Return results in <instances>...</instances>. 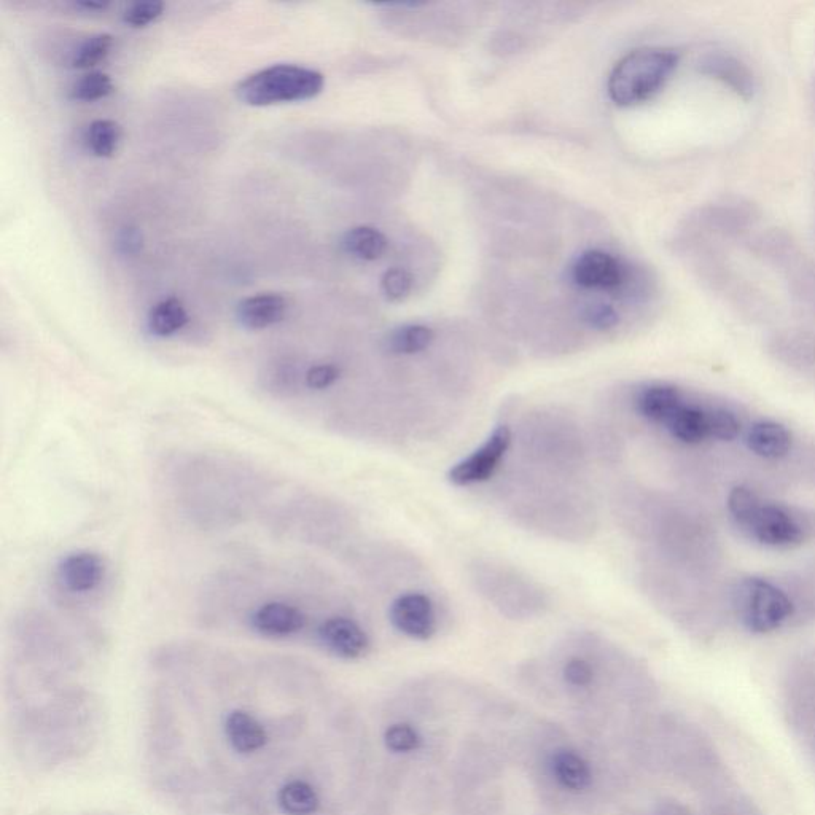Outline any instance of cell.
<instances>
[{"label": "cell", "mask_w": 815, "mask_h": 815, "mask_svg": "<svg viewBox=\"0 0 815 815\" xmlns=\"http://www.w3.org/2000/svg\"><path fill=\"white\" fill-rule=\"evenodd\" d=\"M115 86L112 78L104 72H90L78 78L72 85L71 99L78 102H94L106 99L114 93Z\"/></svg>", "instance_id": "24"}, {"label": "cell", "mask_w": 815, "mask_h": 815, "mask_svg": "<svg viewBox=\"0 0 815 815\" xmlns=\"http://www.w3.org/2000/svg\"><path fill=\"white\" fill-rule=\"evenodd\" d=\"M411 290H413V276L402 268H392L381 277V292L386 300L398 303L410 297Z\"/></svg>", "instance_id": "28"}, {"label": "cell", "mask_w": 815, "mask_h": 815, "mask_svg": "<svg viewBox=\"0 0 815 815\" xmlns=\"http://www.w3.org/2000/svg\"><path fill=\"white\" fill-rule=\"evenodd\" d=\"M5 706L16 760L36 773L82 760L104 730L98 696L64 672L13 666L5 683Z\"/></svg>", "instance_id": "2"}, {"label": "cell", "mask_w": 815, "mask_h": 815, "mask_svg": "<svg viewBox=\"0 0 815 815\" xmlns=\"http://www.w3.org/2000/svg\"><path fill=\"white\" fill-rule=\"evenodd\" d=\"M760 507L761 502L758 497L750 489L742 488V486L734 488L730 492V496H728V510H730L731 516L736 519V523L745 527V531L752 523L753 518L757 516Z\"/></svg>", "instance_id": "26"}, {"label": "cell", "mask_w": 815, "mask_h": 815, "mask_svg": "<svg viewBox=\"0 0 815 815\" xmlns=\"http://www.w3.org/2000/svg\"><path fill=\"white\" fill-rule=\"evenodd\" d=\"M164 13V4L160 0H145L129 5L123 13V21L131 28H147L149 24L155 23Z\"/></svg>", "instance_id": "30"}, {"label": "cell", "mask_w": 815, "mask_h": 815, "mask_svg": "<svg viewBox=\"0 0 815 815\" xmlns=\"http://www.w3.org/2000/svg\"><path fill=\"white\" fill-rule=\"evenodd\" d=\"M553 774L570 792H583L593 782L588 761L574 750H561L553 757Z\"/></svg>", "instance_id": "18"}, {"label": "cell", "mask_w": 815, "mask_h": 815, "mask_svg": "<svg viewBox=\"0 0 815 815\" xmlns=\"http://www.w3.org/2000/svg\"><path fill=\"white\" fill-rule=\"evenodd\" d=\"M249 624L258 636L287 639L305 629L306 615L290 602L270 601L250 613Z\"/></svg>", "instance_id": "11"}, {"label": "cell", "mask_w": 815, "mask_h": 815, "mask_svg": "<svg viewBox=\"0 0 815 815\" xmlns=\"http://www.w3.org/2000/svg\"><path fill=\"white\" fill-rule=\"evenodd\" d=\"M707 427H709V437L722 441L734 440L741 432L739 419L731 411L723 410V408L707 413Z\"/></svg>", "instance_id": "29"}, {"label": "cell", "mask_w": 815, "mask_h": 815, "mask_svg": "<svg viewBox=\"0 0 815 815\" xmlns=\"http://www.w3.org/2000/svg\"><path fill=\"white\" fill-rule=\"evenodd\" d=\"M289 312V301L279 293H258L236 306V320L247 330H265L281 324Z\"/></svg>", "instance_id": "14"}, {"label": "cell", "mask_w": 815, "mask_h": 815, "mask_svg": "<svg viewBox=\"0 0 815 815\" xmlns=\"http://www.w3.org/2000/svg\"><path fill=\"white\" fill-rule=\"evenodd\" d=\"M784 714L796 741L815 768V666L801 669L788 682Z\"/></svg>", "instance_id": "6"}, {"label": "cell", "mask_w": 815, "mask_h": 815, "mask_svg": "<svg viewBox=\"0 0 815 815\" xmlns=\"http://www.w3.org/2000/svg\"><path fill=\"white\" fill-rule=\"evenodd\" d=\"M325 77L297 64H274L249 75L236 88L238 98L252 107L309 101L324 91Z\"/></svg>", "instance_id": "4"}, {"label": "cell", "mask_w": 815, "mask_h": 815, "mask_svg": "<svg viewBox=\"0 0 815 815\" xmlns=\"http://www.w3.org/2000/svg\"><path fill=\"white\" fill-rule=\"evenodd\" d=\"M747 531L758 540L769 546L788 548L801 542V529L795 519L776 505H761L757 516L753 518Z\"/></svg>", "instance_id": "13"}, {"label": "cell", "mask_w": 815, "mask_h": 815, "mask_svg": "<svg viewBox=\"0 0 815 815\" xmlns=\"http://www.w3.org/2000/svg\"><path fill=\"white\" fill-rule=\"evenodd\" d=\"M435 340V333L427 325L411 324L395 328L387 336V349L392 354L414 355L421 354L430 348Z\"/></svg>", "instance_id": "21"}, {"label": "cell", "mask_w": 815, "mask_h": 815, "mask_svg": "<svg viewBox=\"0 0 815 815\" xmlns=\"http://www.w3.org/2000/svg\"><path fill=\"white\" fill-rule=\"evenodd\" d=\"M570 279L580 289L617 290L624 284L626 270L615 255L604 250H586L570 266Z\"/></svg>", "instance_id": "8"}, {"label": "cell", "mask_w": 815, "mask_h": 815, "mask_svg": "<svg viewBox=\"0 0 815 815\" xmlns=\"http://www.w3.org/2000/svg\"><path fill=\"white\" fill-rule=\"evenodd\" d=\"M682 394L677 387L669 384H653L640 390L636 398L637 411L648 421L664 424L682 406Z\"/></svg>", "instance_id": "15"}, {"label": "cell", "mask_w": 815, "mask_h": 815, "mask_svg": "<svg viewBox=\"0 0 815 815\" xmlns=\"http://www.w3.org/2000/svg\"><path fill=\"white\" fill-rule=\"evenodd\" d=\"M117 252L123 257H136L144 249V236L136 227H123L115 238Z\"/></svg>", "instance_id": "34"}, {"label": "cell", "mask_w": 815, "mask_h": 815, "mask_svg": "<svg viewBox=\"0 0 815 815\" xmlns=\"http://www.w3.org/2000/svg\"><path fill=\"white\" fill-rule=\"evenodd\" d=\"M75 7L82 8V10H86V12H101V10H106L109 4H106V2H88V0H85V2H77Z\"/></svg>", "instance_id": "35"}, {"label": "cell", "mask_w": 815, "mask_h": 815, "mask_svg": "<svg viewBox=\"0 0 815 815\" xmlns=\"http://www.w3.org/2000/svg\"><path fill=\"white\" fill-rule=\"evenodd\" d=\"M706 66L709 69H704V72H710L712 75H717V78H722L723 82L733 86L738 93H750L752 91V77H750L749 71L736 59L728 58V56L726 58H712Z\"/></svg>", "instance_id": "25"}, {"label": "cell", "mask_w": 815, "mask_h": 815, "mask_svg": "<svg viewBox=\"0 0 815 815\" xmlns=\"http://www.w3.org/2000/svg\"><path fill=\"white\" fill-rule=\"evenodd\" d=\"M583 317H585V322L589 327L599 330V332L612 330L620 322V316H618L615 308L605 305V303H594V305L586 306Z\"/></svg>", "instance_id": "31"}, {"label": "cell", "mask_w": 815, "mask_h": 815, "mask_svg": "<svg viewBox=\"0 0 815 815\" xmlns=\"http://www.w3.org/2000/svg\"><path fill=\"white\" fill-rule=\"evenodd\" d=\"M320 645L343 660H359L370 648V637L357 621L348 617H330L317 628Z\"/></svg>", "instance_id": "10"}, {"label": "cell", "mask_w": 815, "mask_h": 815, "mask_svg": "<svg viewBox=\"0 0 815 815\" xmlns=\"http://www.w3.org/2000/svg\"><path fill=\"white\" fill-rule=\"evenodd\" d=\"M341 246L346 254L360 262H376L386 254L389 241L376 228L355 227L344 233Z\"/></svg>", "instance_id": "17"}, {"label": "cell", "mask_w": 815, "mask_h": 815, "mask_svg": "<svg viewBox=\"0 0 815 815\" xmlns=\"http://www.w3.org/2000/svg\"><path fill=\"white\" fill-rule=\"evenodd\" d=\"M384 744L394 753H411L419 749L421 736L413 726L406 723H397L387 728L384 733Z\"/></svg>", "instance_id": "27"}, {"label": "cell", "mask_w": 815, "mask_h": 815, "mask_svg": "<svg viewBox=\"0 0 815 815\" xmlns=\"http://www.w3.org/2000/svg\"><path fill=\"white\" fill-rule=\"evenodd\" d=\"M121 141V128L114 120H94L85 133V144L98 158H112Z\"/></svg>", "instance_id": "22"}, {"label": "cell", "mask_w": 815, "mask_h": 815, "mask_svg": "<svg viewBox=\"0 0 815 815\" xmlns=\"http://www.w3.org/2000/svg\"><path fill=\"white\" fill-rule=\"evenodd\" d=\"M666 426L675 440L687 445H698L709 437L707 413L696 406H680L677 413L667 421Z\"/></svg>", "instance_id": "20"}, {"label": "cell", "mask_w": 815, "mask_h": 815, "mask_svg": "<svg viewBox=\"0 0 815 815\" xmlns=\"http://www.w3.org/2000/svg\"><path fill=\"white\" fill-rule=\"evenodd\" d=\"M188 324V312L179 298H164L150 309L147 328L156 338H169Z\"/></svg>", "instance_id": "19"}, {"label": "cell", "mask_w": 815, "mask_h": 815, "mask_svg": "<svg viewBox=\"0 0 815 815\" xmlns=\"http://www.w3.org/2000/svg\"><path fill=\"white\" fill-rule=\"evenodd\" d=\"M106 575L101 556L93 551H74L58 564L59 582L72 593L86 594L98 589Z\"/></svg>", "instance_id": "12"}, {"label": "cell", "mask_w": 815, "mask_h": 815, "mask_svg": "<svg viewBox=\"0 0 815 815\" xmlns=\"http://www.w3.org/2000/svg\"><path fill=\"white\" fill-rule=\"evenodd\" d=\"M739 620L755 634H766L779 629L792 617L793 605L773 583L763 578H745L736 591Z\"/></svg>", "instance_id": "5"}, {"label": "cell", "mask_w": 815, "mask_h": 815, "mask_svg": "<svg viewBox=\"0 0 815 815\" xmlns=\"http://www.w3.org/2000/svg\"><path fill=\"white\" fill-rule=\"evenodd\" d=\"M510 445V427L505 424L496 427L480 448L451 467L448 472L449 483L454 486H473L488 481L496 473L500 462L504 461Z\"/></svg>", "instance_id": "7"}, {"label": "cell", "mask_w": 815, "mask_h": 815, "mask_svg": "<svg viewBox=\"0 0 815 815\" xmlns=\"http://www.w3.org/2000/svg\"><path fill=\"white\" fill-rule=\"evenodd\" d=\"M114 48V37L110 34H96L88 37L72 53L71 66L74 69H93L104 63Z\"/></svg>", "instance_id": "23"}, {"label": "cell", "mask_w": 815, "mask_h": 815, "mask_svg": "<svg viewBox=\"0 0 815 815\" xmlns=\"http://www.w3.org/2000/svg\"><path fill=\"white\" fill-rule=\"evenodd\" d=\"M145 715V773L185 815H327L324 707L287 666H166Z\"/></svg>", "instance_id": "1"}, {"label": "cell", "mask_w": 815, "mask_h": 815, "mask_svg": "<svg viewBox=\"0 0 815 815\" xmlns=\"http://www.w3.org/2000/svg\"><path fill=\"white\" fill-rule=\"evenodd\" d=\"M564 679L575 688L589 687L594 680L593 666L582 658H572L564 666Z\"/></svg>", "instance_id": "33"}, {"label": "cell", "mask_w": 815, "mask_h": 815, "mask_svg": "<svg viewBox=\"0 0 815 815\" xmlns=\"http://www.w3.org/2000/svg\"><path fill=\"white\" fill-rule=\"evenodd\" d=\"M390 623L406 637L432 639L437 632V610L427 594L406 593L397 597L389 610Z\"/></svg>", "instance_id": "9"}, {"label": "cell", "mask_w": 815, "mask_h": 815, "mask_svg": "<svg viewBox=\"0 0 815 815\" xmlns=\"http://www.w3.org/2000/svg\"><path fill=\"white\" fill-rule=\"evenodd\" d=\"M679 66V55L666 48H639L613 67L607 93L618 107H634L655 98Z\"/></svg>", "instance_id": "3"}, {"label": "cell", "mask_w": 815, "mask_h": 815, "mask_svg": "<svg viewBox=\"0 0 815 815\" xmlns=\"http://www.w3.org/2000/svg\"><path fill=\"white\" fill-rule=\"evenodd\" d=\"M340 376V368L333 363H317L306 371L305 384L312 390H324L332 387Z\"/></svg>", "instance_id": "32"}, {"label": "cell", "mask_w": 815, "mask_h": 815, "mask_svg": "<svg viewBox=\"0 0 815 815\" xmlns=\"http://www.w3.org/2000/svg\"><path fill=\"white\" fill-rule=\"evenodd\" d=\"M747 445L753 453L765 459H780L790 453L792 433L779 422H757L747 433Z\"/></svg>", "instance_id": "16"}]
</instances>
